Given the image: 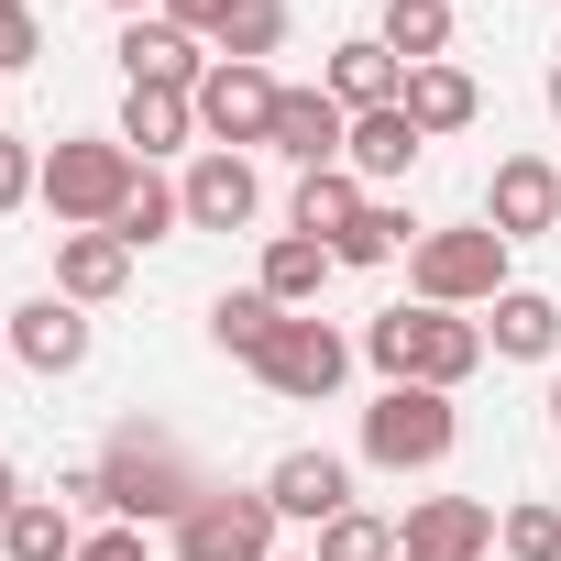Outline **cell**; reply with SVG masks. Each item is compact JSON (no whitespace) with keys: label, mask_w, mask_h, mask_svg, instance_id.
I'll use <instances>...</instances> for the list:
<instances>
[{"label":"cell","mask_w":561,"mask_h":561,"mask_svg":"<svg viewBox=\"0 0 561 561\" xmlns=\"http://www.w3.org/2000/svg\"><path fill=\"white\" fill-rule=\"evenodd\" d=\"M484 220H495L506 242L561 231V165H550V154H506V165L484 176Z\"/></svg>","instance_id":"10"},{"label":"cell","mask_w":561,"mask_h":561,"mask_svg":"<svg viewBox=\"0 0 561 561\" xmlns=\"http://www.w3.org/2000/svg\"><path fill=\"white\" fill-rule=\"evenodd\" d=\"M34 187H45V154H34L23 133H0V220H12V209H23Z\"/></svg>","instance_id":"32"},{"label":"cell","mask_w":561,"mask_h":561,"mask_svg":"<svg viewBox=\"0 0 561 561\" xmlns=\"http://www.w3.org/2000/svg\"><path fill=\"white\" fill-rule=\"evenodd\" d=\"M154 12H165L176 34H198V45H220V23L242 12V0H154Z\"/></svg>","instance_id":"34"},{"label":"cell","mask_w":561,"mask_h":561,"mask_svg":"<svg viewBox=\"0 0 561 561\" xmlns=\"http://www.w3.org/2000/svg\"><path fill=\"white\" fill-rule=\"evenodd\" d=\"M122 144H133V165L198 144V89H122Z\"/></svg>","instance_id":"18"},{"label":"cell","mask_w":561,"mask_h":561,"mask_svg":"<svg viewBox=\"0 0 561 561\" xmlns=\"http://www.w3.org/2000/svg\"><path fill=\"white\" fill-rule=\"evenodd\" d=\"M275 561H320V550H275Z\"/></svg>","instance_id":"41"},{"label":"cell","mask_w":561,"mask_h":561,"mask_svg":"<svg viewBox=\"0 0 561 561\" xmlns=\"http://www.w3.org/2000/svg\"><path fill=\"white\" fill-rule=\"evenodd\" d=\"M320 561H397V517H375V506H342L320 539H309Z\"/></svg>","instance_id":"29"},{"label":"cell","mask_w":561,"mask_h":561,"mask_svg":"<svg viewBox=\"0 0 561 561\" xmlns=\"http://www.w3.org/2000/svg\"><path fill=\"white\" fill-rule=\"evenodd\" d=\"M0 561H78V517H67V495H23L12 528H0Z\"/></svg>","instance_id":"24"},{"label":"cell","mask_w":561,"mask_h":561,"mask_svg":"<svg viewBox=\"0 0 561 561\" xmlns=\"http://www.w3.org/2000/svg\"><path fill=\"white\" fill-rule=\"evenodd\" d=\"M287 34H298V12H287V0H242V12L220 23V45H209V56H231V67H264V56H287Z\"/></svg>","instance_id":"28"},{"label":"cell","mask_w":561,"mask_h":561,"mask_svg":"<svg viewBox=\"0 0 561 561\" xmlns=\"http://www.w3.org/2000/svg\"><path fill=\"white\" fill-rule=\"evenodd\" d=\"M397 242H419V220H408L397 198H375V209H364V220H353V231L331 242V264H386Z\"/></svg>","instance_id":"30"},{"label":"cell","mask_w":561,"mask_h":561,"mask_svg":"<svg viewBox=\"0 0 561 561\" xmlns=\"http://www.w3.org/2000/svg\"><path fill=\"white\" fill-rule=\"evenodd\" d=\"M275 495L264 484H209L176 528H165V561H275Z\"/></svg>","instance_id":"5"},{"label":"cell","mask_w":561,"mask_h":561,"mask_svg":"<svg viewBox=\"0 0 561 561\" xmlns=\"http://www.w3.org/2000/svg\"><path fill=\"white\" fill-rule=\"evenodd\" d=\"M419 154H430V133H419L408 111H353V144H342V165H353L364 187H397Z\"/></svg>","instance_id":"19"},{"label":"cell","mask_w":561,"mask_h":561,"mask_svg":"<svg viewBox=\"0 0 561 561\" xmlns=\"http://www.w3.org/2000/svg\"><path fill=\"white\" fill-rule=\"evenodd\" d=\"M176 198H187V231H242L253 209H264V176H253V154H198L187 176H176Z\"/></svg>","instance_id":"11"},{"label":"cell","mask_w":561,"mask_h":561,"mask_svg":"<svg viewBox=\"0 0 561 561\" xmlns=\"http://www.w3.org/2000/svg\"><path fill=\"white\" fill-rule=\"evenodd\" d=\"M320 89H331L342 111H397V100H408V67L386 56V34H353V45L331 56V78H320Z\"/></svg>","instance_id":"21"},{"label":"cell","mask_w":561,"mask_h":561,"mask_svg":"<svg viewBox=\"0 0 561 561\" xmlns=\"http://www.w3.org/2000/svg\"><path fill=\"white\" fill-rule=\"evenodd\" d=\"M550 430H561V375H550Z\"/></svg>","instance_id":"38"},{"label":"cell","mask_w":561,"mask_h":561,"mask_svg":"<svg viewBox=\"0 0 561 561\" xmlns=\"http://www.w3.org/2000/svg\"><path fill=\"white\" fill-rule=\"evenodd\" d=\"M495 342H484V320H462V309H386V320H364V364L386 375V386H473V364H484Z\"/></svg>","instance_id":"2"},{"label":"cell","mask_w":561,"mask_h":561,"mask_svg":"<svg viewBox=\"0 0 561 561\" xmlns=\"http://www.w3.org/2000/svg\"><path fill=\"white\" fill-rule=\"evenodd\" d=\"M364 209H375V187H364L353 165H320V176H298V198H287V231H309V242H342Z\"/></svg>","instance_id":"22"},{"label":"cell","mask_w":561,"mask_h":561,"mask_svg":"<svg viewBox=\"0 0 561 561\" xmlns=\"http://www.w3.org/2000/svg\"><path fill=\"white\" fill-rule=\"evenodd\" d=\"M506 231L495 220H451V231H419L408 242V287H419V309H495L506 298Z\"/></svg>","instance_id":"3"},{"label":"cell","mask_w":561,"mask_h":561,"mask_svg":"<svg viewBox=\"0 0 561 561\" xmlns=\"http://www.w3.org/2000/svg\"><path fill=\"white\" fill-rule=\"evenodd\" d=\"M100 484H111V517H122V528H176V517L209 495V473L187 462V440L154 430V419H122V430L100 440Z\"/></svg>","instance_id":"1"},{"label":"cell","mask_w":561,"mask_h":561,"mask_svg":"<svg viewBox=\"0 0 561 561\" xmlns=\"http://www.w3.org/2000/svg\"><path fill=\"white\" fill-rule=\"evenodd\" d=\"M111 12H122V23H144V12H154V0H111Z\"/></svg>","instance_id":"37"},{"label":"cell","mask_w":561,"mask_h":561,"mask_svg":"<svg viewBox=\"0 0 561 561\" xmlns=\"http://www.w3.org/2000/svg\"><path fill=\"white\" fill-rule=\"evenodd\" d=\"M12 364H23V375H78V364H89V309H78V298L12 309Z\"/></svg>","instance_id":"15"},{"label":"cell","mask_w":561,"mask_h":561,"mask_svg":"<svg viewBox=\"0 0 561 561\" xmlns=\"http://www.w3.org/2000/svg\"><path fill=\"white\" fill-rule=\"evenodd\" d=\"M264 495H275V517H298V528H331V517L353 506V462L309 440V451H287V462L264 473Z\"/></svg>","instance_id":"13"},{"label":"cell","mask_w":561,"mask_h":561,"mask_svg":"<svg viewBox=\"0 0 561 561\" xmlns=\"http://www.w3.org/2000/svg\"><path fill=\"white\" fill-rule=\"evenodd\" d=\"M209 67H220V56H209L198 34H176L165 12H144V23H122V78H133V89H198Z\"/></svg>","instance_id":"14"},{"label":"cell","mask_w":561,"mask_h":561,"mask_svg":"<svg viewBox=\"0 0 561 561\" xmlns=\"http://www.w3.org/2000/svg\"><path fill=\"white\" fill-rule=\"evenodd\" d=\"M331 275H342V264H331V242H309V231H275V242H264V275H253V287H264L275 309H309V298L331 287Z\"/></svg>","instance_id":"23"},{"label":"cell","mask_w":561,"mask_h":561,"mask_svg":"<svg viewBox=\"0 0 561 561\" xmlns=\"http://www.w3.org/2000/svg\"><path fill=\"white\" fill-rule=\"evenodd\" d=\"M0 364H12V320H0Z\"/></svg>","instance_id":"40"},{"label":"cell","mask_w":561,"mask_h":561,"mask_svg":"<svg viewBox=\"0 0 561 561\" xmlns=\"http://www.w3.org/2000/svg\"><path fill=\"white\" fill-rule=\"evenodd\" d=\"M122 287H133V242L122 231H56V298L111 309Z\"/></svg>","instance_id":"16"},{"label":"cell","mask_w":561,"mask_h":561,"mask_svg":"<svg viewBox=\"0 0 561 561\" xmlns=\"http://www.w3.org/2000/svg\"><path fill=\"white\" fill-rule=\"evenodd\" d=\"M550 122H561V67H550Z\"/></svg>","instance_id":"39"},{"label":"cell","mask_w":561,"mask_h":561,"mask_svg":"<svg viewBox=\"0 0 561 561\" xmlns=\"http://www.w3.org/2000/svg\"><path fill=\"white\" fill-rule=\"evenodd\" d=\"M275 331H287V309H275L264 287H231V298H209V342H220V353H242V364H253Z\"/></svg>","instance_id":"26"},{"label":"cell","mask_w":561,"mask_h":561,"mask_svg":"<svg viewBox=\"0 0 561 561\" xmlns=\"http://www.w3.org/2000/svg\"><path fill=\"white\" fill-rule=\"evenodd\" d=\"M275 154H287L298 176H320V165H342V144H353V111L331 100V89H287L275 100V133H264Z\"/></svg>","instance_id":"12"},{"label":"cell","mask_w":561,"mask_h":561,"mask_svg":"<svg viewBox=\"0 0 561 561\" xmlns=\"http://www.w3.org/2000/svg\"><path fill=\"white\" fill-rule=\"evenodd\" d=\"M484 342H495L506 364H550V353H561V298H550V287H506V298L484 309Z\"/></svg>","instance_id":"20"},{"label":"cell","mask_w":561,"mask_h":561,"mask_svg":"<svg viewBox=\"0 0 561 561\" xmlns=\"http://www.w3.org/2000/svg\"><path fill=\"white\" fill-rule=\"evenodd\" d=\"M253 375H264V397H287V408H331V397H342V375H353V342H342L331 320L287 309V331L253 353Z\"/></svg>","instance_id":"7"},{"label":"cell","mask_w":561,"mask_h":561,"mask_svg":"<svg viewBox=\"0 0 561 561\" xmlns=\"http://www.w3.org/2000/svg\"><path fill=\"white\" fill-rule=\"evenodd\" d=\"M451 440H462V419L440 386H386L364 408V462H386V473H430V462H451Z\"/></svg>","instance_id":"6"},{"label":"cell","mask_w":561,"mask_h":561,"mask_svg":"<svg viewBox=\"0 0 561 561\" xmlns=\"http://www.w3.org/2000/svg\"><path fill=\"white\" fill-rule=\"evenodd\" d=\"M275 100H287V89H275V67H209L198 78V133L220 144V154H242V144H264L275 133Z\"/></svg>","instance_id":"8"},{"label":"cell","mask_w":561,"mask_h":561,"mask_svg":"<svg viewBox=\"0 0 561 561\" xmlns=\"http://www.w3.org/2000/svg\"><path fill=\"white\" fill-rule=\"evenodd\" d=\"M495 539H506V561H561V506H506Z\"/></svg>","instance_id":"31"},{"label":"cell","mask_w":561,"mask_h":561,"mask_svg":"<svg viewBox=\"0 0 561 561\" xmlns=\"http://www.w3.org/2000/svg\"><path fill=\"white\" fill-rule=\"evenodd\" d=\"M111 231H122L133 253H144V242H165V231H187V198H176V176H154V165H144V176H133V198L111 209Z\"/></svg>","instance_id":"27"},{"label":"cell","mask_w":561,"mask_h":561,"mask_svg":"<svg viewBox=\"0 0 561 561\" xmlns=\"http://www.w3.org/2000/svg\"><path fill=\"white\" fill-rule=\"evenodd\" d=\"M12 506H23V473H12V451H0V528H12Z\"/></svg>","instance_id":"36"},{"label":"cell","mask_w":561,"mask_h":561,"mask_svg":"<svg viewBox=\"0 0 561 561\" xmlns=\"http://www.w3.org/2000/svg\"><path fill=\"white\" fill-rule=\"evenodd\" d=\"M45 56V23H34V0H0V78L12 67H34Z\"/></svg>","instance_id":"33"},{"label":"cell","mask_w":561,"mask_h":561,"mask_svg":"<svg viewBox=\"0 0 561 561\" xmlns=\"http://www.w3.org/2000/svg\"><path fill=\"white\" fill-rule=\"evenodd\" d=\"M386 56L397 67H440L451 56V0H386Z\"/></svg>","instance_id":"25"},{"label":"cell","mask_w":561,"mask_h":561,"mask_svg":"<svg viewBox=\"0 0 561 561\" xmlns=\"http://www.w3.org/2000/svg\"><path fill=\"white\" fill-rule=\"evenodd\" d=\"M78 561H154V539L111 517V528H89V539H78Z\"/></svg>","instance_id":"35"},{"label":"cell","mask_w":561,"mask_h":561,"mask_svg":"<svg viewBox=\"0 0 561 561\" xmlns=\"http://www.w3.org/2000/svg\"><path fill=\"white\" fill-rule=\"evenodd\" d=\"M397 111H408L430 144H451V133H473L484 89H473V67H451V56H440V67H408V100H397Z\"/></svg>","instance_id":"17"},{"label":"cell","mask_w":561,"mask_h":561,"mask_svg":"<svg viewBox=\"0 0 561 561\" xmlns=\"http://www.w3.org/2000/svg\"><path fill=\"white\" fill-rule=\"evenodd\" d=\"M133 176H144V165H133L122 133H78V144L45 154V187H34V198H45L67 231H111V209L133 198Z\"/></svg>","instance_id":"4"},{"label":"cell","mask_w":561,"mask_h":561,"mask_svg":"<svg viewBox=\"0 0 561 561\" xmlns=\"http://www.w3.org/2000/svg\"><path fill=\"white\" fill-rule=\"evenodd\" d=\"M495 550V506L484 495H419L397 517V561H484Z\"/></svg>","instance_id":"9"}]
</instances>
